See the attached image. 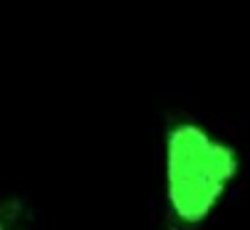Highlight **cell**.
<instances>
[{
  "label": "cell",
  "instance_id": "1",
  "mask_svg": "<svg viewBox=\"0 0 250 230\" xmlns=\"http://www.w3.org/2000/svg\"><path fill=\"white\" fill-rule=\"evenodd\" d=\"M245 171L240 144L206 117L171 106L161 124V230H206Z\"/></svg>",
  "mask_w": 250,
  "mask_h": 230
},
{
  "label": "cell",
  "instance_id": "2",
  "mask_svg": "<svg viewBox=\"0 0 250 230\" xmlns=\"http://www.w3.org/2000/svg\"><path fill=\"white\" fill-rule=\"evenodd\" d=\"M20 225H22V223H20V208H18V206H13L8 215L0 218V230H18Z\"/></svg>",
  "mask_w": 250,
  "mask_h": 230
}]
</instances>
